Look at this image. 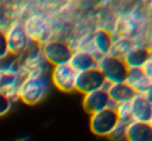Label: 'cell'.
<instances>
[{
    "label": "cell",
    "instance_id": "8",
    "mask_svg": "<svg viewBox=\"0 0 152 141\" xmlns=\"http://www.w3.org/2000/svg\"><path fill=\"white\" fill-rule=\"evenodd\" d=\"M23 81V76L18 72V68L9 65L0 68V92L4 93L11 100L17 98V90Z\"/></svg>",
    "mask_w": 152,
    "mask_h": 141
},
{
    "label": "cell",
    "instance_id": "18",
    "mask_svg": "<svg viewBox=\"0 0 152 141\" xmlns=\"http://www.w3.org/2000/svg\"><path fill=\"white\" fill-rule=\"evenodd\" d=\"M125 140L127 141H152V124L151 123L132 121L130 126H127Z\"/></svg>",
    "mask_w": 152,
    "mask_h": 141
},
{
    "label": "cell",
    "instance_id": "27",
    "mask_svg": "<svg viewBox=\"0 0 152 141\" xmlns=\"http://www.w3.org/2000/svg\"><path fill=\"white\" fill-rule=\"evenodd\" d=\"M151 124H152V121H151Z\"/></svg>",
    "mask_w": 152,
    "mask_h": 141
},
{
    "label": "cell",
    "instance_id": "21",
    "mask_svg": "<svg viewBox=\"0 0 152 141\" xmlns=\"http://www.w3.org/2000/svg\"><path fill=\"white\" fill-rule=\"evenodd\" d=\"M115 110H117V114H118V124L121 126H130L134 119H132V114H131V109H130V103L125 104H120V106H115Z\"/></svg>",
    "mask_w": 152,
    "mask_h": 141
},
{
    "label": "cell",
    "instance_id": "10",
    "mask_svg": "<svg viewBox=\"0 0 152 141\" xmlns=\"http://www.w3.org/2000/svg\"><path fill=\"white\" fill-rule=\"evenodd\" d=\"M76 72L69 64L55 66L52 70V82L55 87H58L61 92H73L75 90Z\"/></svg>",
    "mask_w": 152,
    "mask_h": 141
},
{
    "label": "cell",
    "instance_id": "19",
    "mask_svg": "<svg viewBox=\"0 0 152 141\" xmlns=\"http://www.w3.org/2000/svg\"><path fill=\"white\" fill-rule=\"evenodd\" d=\"M114 28H115V34L118 35V38L134 40V35L138 31V23L130 14H123L117 18Z\"/></svg>",
    "mask_w": 152,
    "mask_h": 141
},
{
    "label": "cell",
    "instance_id": "15",
    "mask_svg": "<svg viewBox=\"0 0 152 141\" xmlns=\"http://www.w3.org/2000/svg\"><path fill=\"white\" fill-rule=\"evenodd\" d=\"M114 35L111 31H109L107 28H99L96 30V33L93 34L92 38V44H93V51L97 55L102 57H106V55L110 54V51L113 48L114 44Z\"/></svg>",
    "mask_w": 152,
    "mask_h": 141
},
{
    "label": "cell",
    "instance_id": "11",
    "mask_svg": "<svg viewBox=\"0 0 152 141\" xmlns=\"http://www.w3.org/2000/svg\"><path fill=\"white\" fill-rule=\"evenodd\" d=\"M107 107H113V103H111L106 89H99V90L90 92L85 95V98H83V109L90 116Z\"/></svg>",
    "mask_w": 152,
    "mask_h": 141
},
{
    "label": "cell",
    "instance_id": "16",
    "mask_svg": "<svg viewBox=\"0 0 152 141\" xmlns=\"http://www.w3.org/2000/svg\"><path fill=\"white\" fill-rule=\"evenodd\" d=\"M152 58V49L142 45V44H134L132 48L127 52L124 57V62L128 68H142L145 62Z\"/></svg>",
    "mask_w": 152,
    "mask_h": 141
},
{
    "label": "cell",
    "instance_id": "12",
    "mask_svg": "<svg viewBox=\"0 0 152 141\" xmlns=\"http://www.w3.org/2000/svg\"><path fill=\"white\" fill-rule=\"evenodd\" d=\"M130 109L134 121H141V123L152 121V103L145 95H135L130 102Z\"/></svg>",
    "mask_w": 152,
    "mask_h": 141
},
{
    "label": "cell",
    "instance_id": "22",
    "mask_svg": "<svg viewBox=\"0 0 152 141\" xmlns=\"http://www.w3.org/2000/svg\"><path fill=\"white\" fill-rule=\"evenodd\" d=\"M11 104H13V100L10 98H7L4 93L0 92V117L10 112Z\"/></svg>",
    "mask_w": 152,
    "mask_h": 141
},
{
    "label": "cell",
    "instance_id": "2",
    "mask_svg": "<svg viewBox=\"0 0 152 141\" xmlns=\"http://www.w3.org/2000/svg\"><path fill=\"white\" fill-rule=\"evenodd\" d=\"M97 68L102 70L104 79L107 83H121L125 82L127 73H128V66L124 62L123 58L114 57V55H106L102 57L97 62Z\"/></svg>",
    "mask_w": 152,
    "mask_h": 141
},
{
    "label": "cell",
    "instance_id": "3",
    "mask_svg": "<svg viewBox=\"0 0 152 141\" xmlns=\"http://www.w3.org/2000/svg\"><path fill=\"white\" fill-rule=\"evenodd\" d=\"M117 126H118V114L114 106L92 114L90 117V131L99 137H110Z\"/></svg>",
    "mask_w": 152,
    "mask_h": 141
},
{
    "label": "cell",
    "instance_id": "20",
    "mask_svg": "<svg viewBox=\"0 0 152 141\" xmlns=\"http://www.w3.org/2000/svg\"><path fill=\"white\" fill-rule=\"evenodd\" d=\"M134 40H128V38H117L114 40L113 48L110 51V55H114V57H118V58H123L127 55V52L132 48L134 45Z\"/></svg>",
    "mask_w": 152,
    "mask_h": 141
},
{
    "label": "cell",
    "instance_id": "9",
    "mask_svg": "<svg viewBox=\"0 0 152 141\" xmlns=\"http://www.w3.org/2000/svg\"><path fill=\"white\" fill-rule=\"evenodd\" d=\"M7 38V47H9V52L13 55H23L28 49L31 41L28 40L27 34L24 31V27L21 24H13L9 31L6 33Z\"/></svg>",
    "mask_w": 152,
    "mask_h": 141
},
{
    "label": "cell",
    "instance_id": "17",
    "mask_svg": "<svg viewBox=\"0 0 152 141\" xmlns=\"http://www.w3.org/2000/svg\"><path fill=\"white\" fill-rule=\"evenodd\" d=\"M125 83L137 93V95H144L147 92L151 81L144 73L142 68H128V73L125 78Z\"/></svg>",
    "mask_w": 152,
    "mask_h": 141
},
{
    "label": "cell",
    "instance_id": "6",
    "mask_svg": "<svg viewBox=\"0 0 152 141\" xmlns=\"http://www.w3.org/2000/svg\"><path fill=\"white\" fill-rule=\"evenodd\" d=\"M107 85L109 83L104 79L103 73L99 68H93V69H87L76 73L75 90L83 93V95H87V93L99 90V89H106Z\"/></svg>",
    "mask_w": 152,
    "mask_h": 141
},
{
    "label": "cell",
    "instance_id": "1",
    "mask_svg": "<svg viewBox=\"0 0 152 141\" xmlns=\"http://www.w3.org/2000/svg\"><path fill=\"white\" fill-rule=\"evenodd\" d=\"M47 89H48V85L42 75L27 76V78H23L21 83L18 86L17 98L28 106H34L44 99V96L47 95Z\"/></svg>",
    "mask_w": 152,
    "mask_h": 141
},
{
    "label": "cell",
    "instance_id": "26",
    "mask_svg": "<svg viewBox=\"0 0 152 141\" xmlns=\"http://www.w3.org/2000/svg\"><path fill=\"white\" fill-rule=\"evenodd\" d=\"M144 95L147 96V99L152 103V82L149 83V86H148V89H147V92L144 93Z\"/></svg>",
    "mask_w": 152,
    "mask_h": 141
},
{
    "label": "cell",
    "instance_id": "7",
    "mask_svg": "<svg viewBox=\"0 0 152 141\" xmlns=\"http://www.w3.org/2000/svg\"><path fill=\"white\" fill-rule=\"evenodd\" d=\"M23 58L18 62V72L20 75L27 78V76L33 75H42L44 69V57L42 51L39 48V45L34 47V49L31 47H28V49L21 55Z\"/></svg>",
    "mask_w": 152,
    "mask_h": 141
},
{
    "label": "cell",
    "instance_id": "25",
    "mask_svg": "<svg viewBox=\"0 0 152 141\" xmlns=\"http://www.w3.org/2000/svg\"><path fill=\"white\" fill-rule=\"evenodd\" d=\"M142 70H144V73L147 75L148 79L152 82V58L145 62V65L142 66Z\"/></svg>",
    "mask_w": 152,
    "mask_h": 141
},
{
    "label": "cell",
    "instance_id": "13",
    "mask_svg": "<svg viewBox=\"0 0 152 141\" xmlns=\"http://www.w3.org/2000/svg\"><path fill=\"white\" fill-rule=\"evenodd\" d=\"M97 62L99 59L94 55V52L87 51V49H77V51L72 52L69 65L73 68L76 73H79V72H83V70L97 68Z\"/></svg>",
    "mask_w": 152,
    "mask_h": 141
},
{
    "label": "cell",
    "instance_id": "23",
    "mask_svg": "<svg viewBox=\"0 0 152 141\" xmlns=\"http://www.w3.org/2000/svg\"><path fill=\"white\" fill-rule=\"evenodd\" d=\"M9 52V47H7V38H6V33L3 30H0V59H4Z\"/></svg>",
    "mask_w": 152,
    "mask_h": 141
},
{
    "label": "cell",
    "instance_id": "4",
    "mask_svg": "<svg viewBox=\"0 0 152 141\" xmlns=\"http://www.w3.org/2000/svg\"><path fill=\"white\" fill-rule=\"evenodd\" d=\"M24 31L27 34L28 40L34 44L42 45L47 41H49V33H51V26L48 20L41 14H33L30 16L23 24Z\"/></svg>",
    "mask_w": 152,
    "mask_h": 141
},
{
    "label": "cell",
    "instance_id": "5",
    "mask_svg": "<svg viewBox=\"0 0 152 141\" xmlns=\"http://www.w3.org/2000/svg\"><path fill=\"white\" fill-rule=\"evenodd\" d=\"M41 51H42L44 59L55 66L69 64V59L73 52L69 44L58 41V40H49L45 44H42Z\"/></svg>",
    "mask_w": 152,
    "mask_h": 141
},
{
    "label": "cell",
    "instance_id": "24",
    "mask_svg": "<svg viewBox=\"0 0 152 141\" xmlns=\"http://www.w3.org/2000/svg\"><path fill=\"white\" fill-rule=\"evenodd\" d=\"M125 131H127V127H125V126L118 124L117 127H115V129H114L113 133L110 134V137H111L114 141L125 140Z\"/></svg>",
    "mask_w": 152,
    "mask_h": 141
},
{
    "label": "cell",
    "instance_id": "14",
    "mask_svg": "<svg viewBox=\"0 0 152 141\" xmlns=\"http://www.w3.org/2000/svg\"><path fill=\"white\" fill-rule=\"evenodd\" d=\"M107 95H109L110 100L113 106H120V104H125V103H130L131 100L134 99L137 93L131 89L125 82H121V83H109L107 87Z\"/></svg>",
    "mask_w": 152,
    "mask_h": 141
}]
</instances>
